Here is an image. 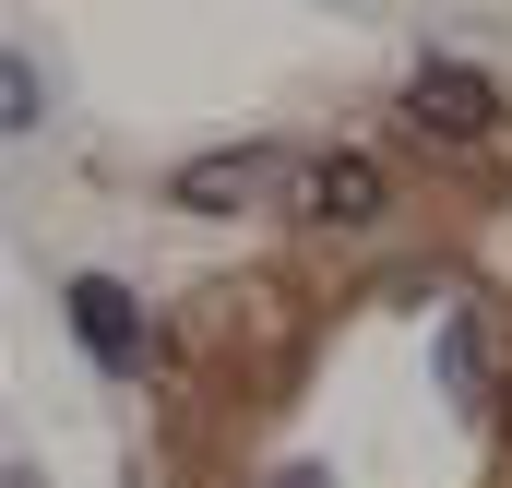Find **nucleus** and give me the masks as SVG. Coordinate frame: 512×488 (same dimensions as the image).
I'll return each instance as SVG.
<instances>
[{
    "label": "nucleus",
    "instance_id": "1",
    "mask_svg": "<svg viewBox=\"0 0 512 488\" xmlns=\"http://www.w3.org/2000/svg\"><path fill=\"white\" fill-rule=\"evenodd\" d=\"M405 108H417V131H441V143H489L501 131V84L465 72V60H417L405 72Z\"/></svg>",
    "mask_w": 512,
    "mask_h": 488
},
{
    "label": "nucleus",
    "instance_id": "6",
    "mask_svg": "<svg viewBox=\"0 0 512 488\" xmlns=\"http://www.w3.org/2000/svg\"><path fill=\"white\" fill-rule=\"evenodd\" d=\"M0 108H12V131H36V60H0Z\"/></svg>",
    "mask_w": 512,
    "mask_h": 488
},
{
    "label": "nucleus",
    "instance_id": "7",
    "mask_svg": "<svg viewBox=\"0 0 512 488\" xmlns=\"http://www.w3.org/2000/svg\"><path fill=\"white\" fill-rule=\"evenodd\" d=\"M286 488H322V477H286Z\"/></svg>",
    "mask_w": 512,
    "mask_h": 488
},
{
    "label": "nucleus",
    "instance_id": "4",
    "mask_svg": "<svg viewBox=\"0 0 512 488\" xmlns=\"http://www.w3.org/2000/svg\"><path fill=\"white\" fill-rule=\"evenodd\" d=\"M251 191H262V155H191V167H179V203H191V215H239Z\"/></svg>",
    "mask_w": 512,
    "mask_h": 488
},
{
    "label": "nucleus",
    "instance_id": "3",
    "mask_svg": "<svg viewBox=\"0 0 512 488\" xmlns=\"http://www.w3.org/2000/svg\"><path fill=\"white\" fill-rule=\"evenodd\" d=\"M298 215H310V227H370V215H382V167H370V155H322V167L298 179Z\"/></svg>",
    "mask_w": 512,
    "mask_h": 488
},
{
    "label": "nucleus",
    "instance_id": "2",
    "mask_svg": "<svg viewBox=\"0 0 512 488\" xmlns=\"http://www.w3.org/2000/svg\"><path fill=\"white\" fill-rule=\"evenodd\" d=\"M72 334H84V358L96 369H143V310H131V286L120 274H72Z\"/></svg>",
    "mask_w": 512,
    "mask_h": 488
},
{
    "label": "nucleus",
    "instance_id": "5",
    "mask_svg": "<svg viewBox=\"0 0 512 488\" xmlns=\"http://www.w3.org/2000/svg\"><path fill=\"white\" fill-rule=\"evenodd\" d=\"M441 381L477 405V322H453V334H441Z\"/></svg>",
    "mask_w": 512,
    "mask_h": 488
}]
</instances>
